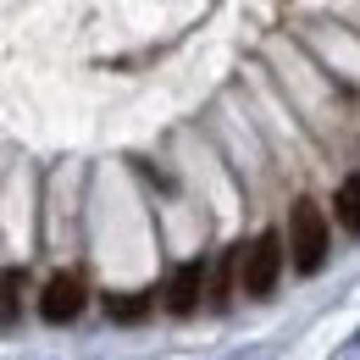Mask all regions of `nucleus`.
<instances>
[{
	"label": "nucleus",
	"mask_w": 360,
	"mask_h": 360,
	"mask_svg": "<svg viewBox=\"0 0 360 360\" xmlns=\"http://www.w3.org/2000/svg\"><path fill=\"white\" fill-rule=\"evenodd\" d=\"M327 244H333V233H327L321 205H316V200H300V205L288 211V250H294V271H300V277H316V271L327 266Z\"/></svg>",
	"instance_id": "1"
},
{
	"label": "nucleus",
	"mask_w": 360,
	"mask_h": 360,
	"mask_svg": "<svg viewBox=\"0 0 360 360\" xmlns=\"http://www.w3.org/2000/svg\"><path fill=\"white\" fill-rule=\"evenodd\" d=\"M283 233L266 227V233H255V244L244 250V294L250 300H266L271 288H277V277H283Z\"/></svg>",
	"instance_id": "2"
},
{
	"label": "nucleus",
	"mask_w": 360,
	"mask_h": 360,
	"mask_svg": "<svg viewBox=\"0 0 360 360\" xmlns=\"http://www.w3.org/2000/svg\"><path fill=\"white\" fill-rule=\"evenodd\" d=\"M89 305V288H84V277L78 271H56L45 283V294H39V316H45L50 327H67V321H78Z\"/></svg>",
	"instance_id": "3"
},
{
	"label": "nucleus",
	"mask_w": 360,
	"mask_h": 360,
	"mask_svg": "<svg viewBox=\"0 0 360 360\" xmlns=\"http://www.w3.org/2000/svg\"><path fill=\"white\" fill-rule=\"evenodd\" d=\"M200 294H205V261H183V266L172 271V283H167V311L172 316H194Z\"/></svg>",
	"instance_id": "4"
},
{
	"label": "nucleus",
	"mask_w": 360,
	"mask_h": 360,
	"mask_svg": "<svg viewBox=\"0 0 360 360\" xmlns=\"http://www.w3.org/2000/svg\"><path fill=\"white\" fill-rule=\"evenodd\" d=\"M333 217H338L344 233H355V238H360V178L338 183V194H333Z\"/></svg>",
	"instance_id": "5"
},
{
	"label": "nucleus",
	"mask_w": 360,
	"mask_h": 360,
	"mask_svg": "<svg viewBox=\"0 0 360 360\" xmlns=\"http://www.w3.org/2000/svg\"><path fill=\"white\" fill-rule=\"evenodd\" d=\"M22 311V271H6L0 277V327H11Z\"/></svg>",
	"instance_id": "6"
},
{
	"label": "nucleus",
	"mask_w": 360,
	"mask_h": 360,
	"mask_svg": "<svg viewBox=\"0 0 360 360\" xmlns=\"http://www.w3.org/2000/svg\"><path fill=\"white\" fill-rule=\"evenodd\" d=\"M150 305H155L150 294H122V300H105V316H111V321H144Z\"/></svg>",
	"instance_id": "7"
}]
</instances>
